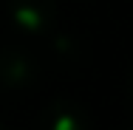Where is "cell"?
<instances>
[{"label":"cell","instance_id":"6da1fadb","mask_svg":"<svg viewBox=\"0 0 133 130\" xmlns=\"http://www.w3.org/2000/svg\"><path fill=\"white\" fill-rule=\"evenodd\" d=\"M9 20L26 34H45L57 20V0H9Z\"/></svg>","mask_w":133,"mask_h":130},{"label":"cell","instance_id":"7a4b0ae2","mask_svg":"<svg viewBox=\"0 0 133 130\" xmlns=\"http://www.w3.org/2000/svg\"><path fill=\"white\" fill-rule=\"evenodd\" d=\"M37 79V62L23 48L6 45L0 48V88L3 91H23Z\"/></svg>","mask_w":133,"mask_h":130},{"label":"cell","instance_id":"3957f363","mask_svg":"<svg viewBox=\"0 0 133 130\" xmlns=\"http://www.w3.org/2000/svg\"><path fill=\"white\" fill-rule=\"evenodd\" d=\"M43 130H91V116L77 99L57 96L43 110Z\"/></svg>","mask_w":133,"mask_h":130},{"label":"cell","instance_id":"277c9868","mask_svg":"<svg viewBox=\"0 0 133 130\" xmlns=\"http://www.w3.org/2000/svg\"><path fill=\"white\" fill-rule=\"evenodd\" d=\"M0 130H6V127H0Z\"/></svg>","mask_w":133,"mask_h":130}]
</instances>
